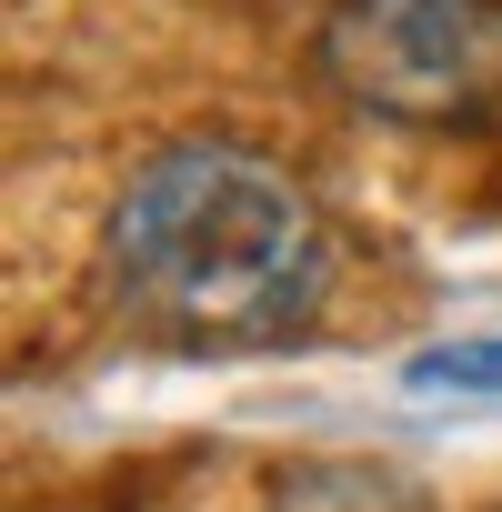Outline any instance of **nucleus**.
Returning a JSON list of instances; mask_svg holds the SVG:
<instances>
[{
	"label": "nucleus",
	"mask_w": 502,
	"mask_h": 512,
	"mask_svg": "<svg viewBox=\"0 0 502 512\" xmlns=\"http://www.w3.org/2000/svg\"><path fill=\"white\" fill-rule=\"evenodd\" d=\"M111 302L171 352H282L332 292L312 191L251 141L151 151L101 221Z\"/></svg>",
	"instance_id": "1"
},
{
	"label": "nucleus",
	"mask_w": 502,
	"mask_h": 512,
	"mask_svg": "<svg viewBox=\"0 0 502 512\" xmlns=\"http://www.w3.org/2000/svg\"><path fill=\"white\" fill-rule=\"evenodd\" d=\"M322 81L412 131L502 121V0H342L322 21Z\"/></svg>",
	"instance_id": "2"
},
{
	"label": "nucleus",
	"mask_w": 502,
	"mask_h": 512,
	"mask_svg": "<svg viewBox=\"0 0 502 512\" xmlns=\"http://www.w3.org/2000/svg\"><path fill=\"white\" fill-rule=\"evenodd\" d=\"M412 392H502V332H462V342H432L402 362Z\"/></svg>",
	"instance_id": "3"
}]
</instances>
